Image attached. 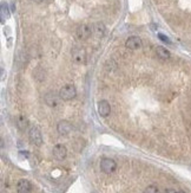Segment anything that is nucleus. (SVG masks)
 Wrapping results in <instances>:
<instances>
[{"instance_id": "4468645a", "label": "nucleus", "mask_w": 191, "mask_h": 193, "mask_svg": "<svg viewBox=\"0 0 191 193\" xmlns=\"http://www.w3.org/2000/svg\"><path fill=\"white\" fill-rule=\"evenodd\" d=\"M17 127L19 128L20 130H25L27 127H28V120L24 115H19L17 117Z\"/></svg>"}, {"instance_id": "f3484780", "label": "nucleus", "mask_w": 191, "mask_h": 193, "mask_svg": "<svg viewBox=\"0 0 191 193\" xmlns=\"http://www.w3.org/2000/svg\"><path fill=\"white\" fill-rule=\"evenodd\" d=\"M158 38H159V39H160V40H162V42H164V43H168V44H171V40L169 39L168 37H165L164 34L159 33V34H158Z\"/></svg>"}, {"instance_id": "f03ea898", "label": "nucleus", "mask_w": 191, "mask_h": 193, "mask_svg": "<svg viewBox=\"0 0 191 193\" xmlns=\"http://www.w3.org/2000/svg\"><path fill=\"white\" fill-rule=\"evenodd\" d=\"M100 169L106 174L113 173L117 169V162L110 158H104L100 160Z\"/></svg>"}, {"instance_id": "f257e3e1", "label": "nucleus", "mask_w": 191, "mask_h": 193, "mask_svg": "<svg viewBox=\"0 0 191 193\" xmlns=\"http://www.w3.org/2000/svg\"><path fill=\"white\" fill-rule=\"evenodd\" d=\"M77 96V89L72 84H66L59 90V97L63 101H71Z\"/></svg>"}, {"instance_id": "1a4fd4ad", "label": "nucleus", "mask_w": 191, "mask_h": 193, "mask_svg": "<svg viewBox=\"0 0 191 193\" xmlns=\"http://www.w3.org/2000/svg\"><path fill=\"white\" fill-rule=\"evenodd\" d=\"M57 130L60 135H67L72 132V125L66 120H61L57 125Z\"/></svg>"}, {"instance_id": "6ab92c4d", "label": "nucleus", "mask_w": 191, "mask_h": 193, "mask_svg": "<svg viewBox=\"0 0 191 193\" xmlns=\"http://www.w3.org/2000/svg\"><path fill=\"white\" fill-rule=\"evenodd\" d=\"M19 154L21 155V156H25V158H27V156H28V152H24V151H21Z\"/></svg>"}, {"instance_id": "ddd939ff", "label": "nucleus", "mask_w": 191, "mask_h": 193, "mask_svg": "<svg viewBox=\"0 0 191 193\" xmlns=\"http://www.w3.org/2000/svg\"><path fill=\"white\" fill-rule=\"evenodd\" d=\"M156 53H157V56H158L160 59H169L170 58V51L169 50H166L165 47L163 46H157L156 47Z\"/></svg>"}, {"instance_id": "20e7f679", "label": "nucleus", "mask_w": 191, "mask_h": 193, "mask_svg": "<svg viewBox=\"0 0 191 193\" xmlns=\"http://www.w3.org/2000/svg\"><path fill=\"white\" fill-rule=\"evenodd\" d=\"M92 33H93L92 26L89 25V24H81V25H79V26L77 27V31H76L77 38L80 40L87 39Z\"/></svg>"}, {"instance_id": "a211bd4d", "label": "nucleus", "mask_w": 191, "mask_h": 193, "mask_svg": "<svg viewBox=\"0 0 191 193\" xmlns=\"http://www.w3.org/2000/svg\"><path fill=\"white\" fill-rule=\"evenodd\" d=\"M164 193H179V191H176L173 188H166L164 191Z\"/></svg>"}, {"instance_id": "412c9836", "label": "nucleus", "mask_w": 191, "mask_h": 193, "mask_svg": "<svg viewBox=\"0 0 191 193\" xmlns=\"http://www.w3.org/2000/svg\"><path fill=\"white\" fill-rule=\"evenodd\" d=\"M179 193H186V192H183V191H179Z\"/></svg>"}, {"instance_id": "39448f33", "label": "nucleus", "mask_w": 191, "mask_h": 193, "mask_svg": "<svg viewBox=\"0 0 191 193\" xmlns=\"http://www.w3.org/2000/svg\"><path fill=\"white\" fill-rule=\"evenodd\" d=\"M72 59L76 64H85L86 51L83 47H74L72 50Z\"/></svg>"}, {"instance_id": "423d86ee", "label": "nucleus", "mask_w": 191, "mask_h": 193, "mask_svg": "<svg viewBox=\"0 0 191 193\" xmlns=\"http://www.w3.org/2000/svg\"><path fill=\"white\" fill-rule=\"evenodd\" d=\"M97 110H98V114L102 117H107V116L110 115V113H111L110 103L105 100L99 101L98 104H97Z\"/></svg>"}, {"instance_id": "9d476101", "label": "nucleus", "mask_w": 191, "mask_h": 193, "mask_svg": "<svg viewBox=\"0 0 191 193\" xmlns=\"http://www.w3.org/2000/svg\"><path fill=\"white\" fill-rule=\"evenodd\" d=\"M67 155V149L64 145H56L53 147V156L56 158L57 160H64Z\"/></svg>"}, {"instance_id": "2eb2a0df", "label": "nucleus", "mask_w": 191, "mask_h": 193, "mask_svg": "<svg viewBox=\"0 0 191 193\" xmlns=\"http://www.w3.org/2000/svg\"><path fill=\"white\" fill-rule=\"evenodd\" d=\"M143 193H159V190L156 185H150L145 188Z\"/></svg>"}, {"instance_id": "7ed1b4c3", "label": "nucleus", "mask_w": 191, "mask_h": 193, "mask_svg": "<svg viewBox=\"0 0 191 193\" xmlns=\"http://www.w3.org/2000/svg\"><path fill=\"white\" fill-rule=\"evenodd\" d=\"M28 139L31 141V143L34 145V146L40 147L43 145V135H41V132L39 130L38 127H32L28 132Z\"/></svg>"}, {"instance_id": "aec40b11", "label": "nucleus", "mask_w": 191, "mask_h": 193, "mask_svg": "<svg viewBox=\"0 0 191 193\" xmlns=\"http://www.w3.org/2000/svg\"><path fill=\"white\" fill-rule=\"evenodd\" d=\"M33 1H34V2H38V4H39V2H43L44 0H33Z\"/></svg>"}, {"instance_id": "6e6552de", "label": "nucleus", "mask_w": 191, "mask_h": 193, "mask_svg": "<svg viewBox=\"0 0 191 193\" xmlns=\"http://www.w3.org/2000/svg\"><path fill=\"white\" fill-rule=\"evenodd\" d=\"M17 192L18 193H31L32 192V184L27 179H20L17 184Z\"/></svg>"}, {"instance_id": "0eeeda50", "label": "nucleus", "mask_w": 191, "mask_h": 193, "mask_svg": "<svg viewBox=\"0 0 191 193\" xmlns=\"http://www.w3.org/2000/svg\"><path fill=\"white\" fill-rule=\"evenodd\" d=\"M125 46L130 50H138L142 47V39L137 36H132L129 37L125 42Z\"/></svg>"}, {"instance_id": "9b49d317", "label": "nucleus", "mask_w": 191, "mask_h": 193, "mask_svg": "<svg viewBox=\"0 0 191 193\" xmlns=\"http://www.w3.org/2000/svg\"><path fill=\"white\" fill-rule=\"evenodd\" d=\"M92 30H93V34H94V37L96 38H103L104 37V34H105V25L103 24V23H96V24H93L92 25Z\"/></svg>"}, {"instance_id": "f8f14e48", "label": "nucleus", "mask_w": 191, "mask_h": 193, "mask_svg": "<svg viewBox=\"0 0 191 193\" xmlns=\"http://www.w3.org/2000/svg\"><path fill=\"white\" fill-rule=\"evenodd\" d=\"M59 94L57 95V94H54L53 91H50V93H47L45 95V102H46V104H48L50 107H56L58 104V102H59Z\"/></svg>"}, {"instance_id": "dca6fc26", "label": "nucleus", "mask_w": 191, "mask_h": 193, "mask_svg": "<svg viewBox=\"0 0 191 193\" xmlns=\"http://www.w3.org/2000/svg\"><path fill=\"white\" fill-rule=\"evenodd\" d=\"M5 17H8V10H7V5L5 2L1 4V18H2V21L5 20Z\"/></svg>"}]
</instances>
